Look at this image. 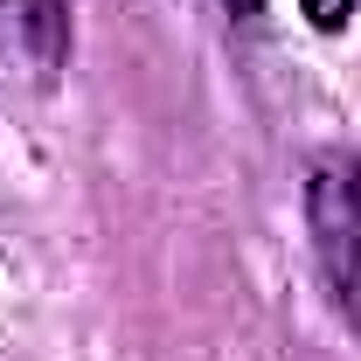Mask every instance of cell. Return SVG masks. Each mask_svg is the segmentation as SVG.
<instances>
[{
    "label": "cell",
    "mask_w": 361,
    "mask_h": 361,
    "mask_svg": "<svg viewBox=\"0 0 361 361\" xmlns=\"http://www.w3.org/2000/svg\"><path fill=\"white\" fill-rule=\"evenodd\" d=\"M0 63L28 84H56L70 63V7L63 0H0Z\"/></svg>",
    "instance_id": "cell-2"
},
{
    "label": "cell",
    "mask_w": 361,
    "mask_h": 361,
    "mask_svg": "<svg viewBox=\"0 0 361 361\" xmlns=\"http://www.w3.org/2000/svg\"><path fill=\"white\" fill-rule=\"evenodd\" d=\"M361 0H306V14H313V28H341L348 14H355Z\"/></svg>",
    "instance_id": "cell-3"
},
{
    "label": "cell",
    "mask_w": 361,
    "mask_h": 361,
    "mask_svg": "<svg viewBox=\"0 0 361 361\" xmlns=\"http://www.w3.org/2000/svg\"><path fill=\"white\" fill-rule=\"evenodd\" d=\"M229 7H243V14H257V0H229Z\"/></svg>",
    "instance_id": "cell-4"
},
{
    "label": "cell",
    "mask_w": 361,
    "mask_h": 361,
    "mask_svg": "<svg viewBox=\"0 0 361 361\" xmlns=\"http://www.w3.org/2000/svg\"><path fill=\"white\" fill-rule=\"evenodd\" d=\"M306 229H313L319 271L341 299L361 292V160L319 153L306 167Z\"/></svg>",
    "instance_id": "cell-1"
}]
</instances>
